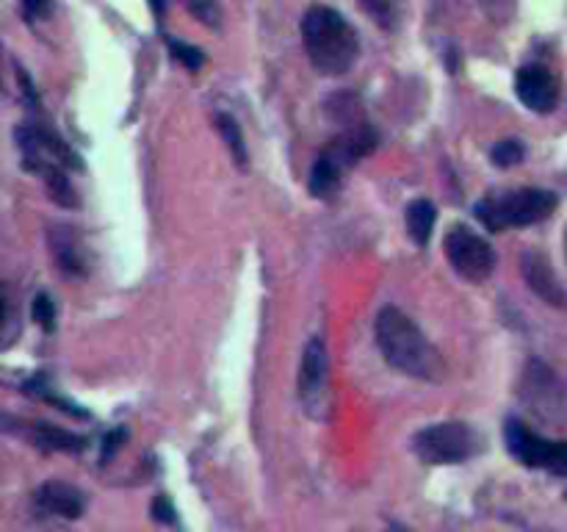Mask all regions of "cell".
Listing matches in <instances>:
<instances>
[{"label":"cell","mask_w":567,"mask_h":532,"mask_svg":"<svg viewBox=\"0 0 567 532\" xmlns=\"http://www.w3.org/2000/svg\"><path fill=\"white\" fill-rule=\"evenodd\" d=\"M192 12L197 14V18H202L208 25H217V9H213L211 3H208V0H199V3H197V0H194Z\"/></svg>","instance_id":"cell-23"},{"label":"cell","mask_w":567,"mask_h":532,"mask_svg":"<svg viewBox=\"0 0 567 532\" xmlns=\"http://www.w3.org/2000/svg\"><path fill=\"white\" fill-rule=\"evenodd\" d=\"M125 438H128V432L123 430V427H119V430H112L106 436V443H103V461H108V455H114V452L119 450V447H123V441Z\"/></svg>","instance_id":"cell-22"},{"label":"cell","mask_w":567,"mask_h":532,"mask_svg":"<svg viewBox=\"0 0 567 532\" xmlns=\"http://www.w3.org/2000/svg\"><path fill=\"white\" fill-rule=\"evenodd\" d=\"M152 519L164 521V524H172V521H175V508H172L170 499L159 497L155 502H152Z\"/></svg>","instance_id":"cell-21"},{"label":"cell","mask_w":567,"mask_h":532,"mask_svg":"<svg viewBox=\"0 0 567 532\" xmlns=\"http://www.w3.org/2000/svg\"><path fill=\"white\" fill-rule=\"evenodd\" d=\"M556 208V195L545 189H518L507 195H490L476 206V217L487 231L529 228L548 219Z\"/></svg>","instance_id":"cell-3"},{"label":"cell","mask_w":567,"mask_h":532,"mask_svg":"<svg viewBox=\"0 0 567 532\" xmlns=\"http://www.w3.org/2000/svg\"><path fill=\"white\" fill-rule=\"evenodd\" d=\"M504 441H507L509 455L518 458L523 466L545 469V472H548V463L551 458H554L556 441H548V438L537 436V432H532L518 419H507V425H504Z\"/></svg>","instance_id":"cell-6"},{"label":"cell","mask_w":567,"mask_h":532,"mask_svg":"<svg viewBox=\"0 0 567 532\" xmlns=\"http://www.w3.org/2000/svg\"><path fill=\"white\" fill-rule=\"evenodd\" d=\"M34 322L39 327H45L47 333L54 331L56 327V305H54V297L45 294V291H39V294L34 297Z\"/></svg>","instance_id":"cell-19"},{"label":"cell","mask_w":567,"mask_h":532,"mask_svg":"<svg viewBox=\"0 0 567 532\" xmlns=\"http://www.w3.org/2000/svg\"><path fill=\"white\" fill-rule=\"evenodd\" d=\"M324 374H327V349H324L322 338H311L302 355V367H299V394L304 403H311L319 389L324 385Z\"/></svg>","instance_id":"cell-10"},{"label":"cell","mask_w":567,"mask_h":532,"mask_svg":"<svg viewBox=\"0 0 567 532\" xmlns=\"http://www.w3.org/2000/svg\"><path fill=\"white\" fill-rule=\"evenodd\" d=\"M170 54L175 56L183 67H188L192 72L202 70V65H205L202 50L192 48V45H186V42H170Z\"/></svg>","instance_id":"cell-20"},{"label":"cell","mask_w":567,"mask_h":532,"mask_svg":"<svg viewBox=\"0 0 567 532\" xmlns=\"http://www.w3.org/2000/svg\"><path fill=\"white\" fill-rule=\"evenodd\" d=\"M413 450L429 466H449V463L471 461L482 450V441L474 427L465 421H443L416 432Z\"/></svg>","instance_id":"cell-4"},{"label":"cell","mask_w":567,"mask_h":532,"mask_svg":"<svg viewBox=\"0 0 567 532\" xmlns=\"http://www.w3.org/2000/svg\"><path fill=\"white\" fill-rule=\"evenodd\" d=\"M217 125H219V134H222V139L228 142L230 153H233L235 164L244 166L246 164V144H244V134H241V125L235 123L230 114H219Z\"/></svg>","instance_id":"cell-16"},{"label":"cell","mask_w":567,"mask_h":532,"mask_svg":"<svg viewBox=\"0 0 567 532\" xmlns=\"http://www.w3.org/2000/svg\"><path fill=\"white\" fill-rule=\"evenodd\" d=\"M487 3H504V7H507V3H512V0H485V7Z\"/></svg>","instance_id":"cell-24"},{"label":"cell","mask_w":567,"mask_h":532,"mask_svg":"<svg viewBox=\"0 0 567 532\" xmlns=\"http://www.w3.org/2000/svg\"><path fill=\"white\" fill-rule=\"evenodd\" d=\"M521 264H523V278H526V284L532 286V289L537 291L543 300L554 302V305H562V302H565V297H562L559 280L554 278L548 261H545L543 255L526 253V255H523Z\"/></svg>","instance_id":"cell-11"},{"label":"cell","mask_w":567,"mask_h":532,"mask_svg":"<svg viewBox=\"0 0 567 532\" xmlns=\"http://www.w3.org/2000/svg\"><path fill=\"white\" fill-rule=\"evenodd\" d=\"M514 92L526 108L537 114H548L556 106V83L551 72L540 65H526L518 70Z\"/></svg>","instance_id":"cell-7"},{"label":"cell","mask_w":567,"mask_h":532,"mask_svg":"<svg viewBox=\"0 0 567 532\" xmlns=\"http://www.w3.org/2000/svg\"><path fill=\"white\" fill-rule=\"evenodd\" d=\"M304 54L322 76H344L360 56V42L344 14L327 7H313L302 18Z\"/></svg>","instance_id":"cell-2"},{"label":"cell","mask_w":567,"mask_h":532,"mask_svg":"<svg viewBox=\"0 0 567 532\" xmlns=\"http://www.w3.org/2000/svg\"><path fill=\"white\" fill-rule=\"evenodd\" d=\"M377 142H380V139H377L374 128H369V125H355L351 130L340 134L338 139H333V142L322 150V155H327L329 161H335V164L346 172L349 166H355L357 161L363 159V155H369L371 150L377 148Z\"/></svg>","instance_id":"cell-8"},{"label":"cell","mask_w":567,"mask_h":532,"mask_svg":"<svg viewBox=\"0 0 567 532\" xmlns=\"http://www.w3.org/2000/svg\"><path fill=\"white\" fill-rule=\"evenodd\" d=\"M407 233L409 239L418 244V247H424V244L429 242V236H432L435 231V222H438V211H435V206L429 200H413L407 206Z\"/></svg>","instance_id":"cell-13"},{"label":"cell","mask_w":567,"mask_h":532,"mask_svg":"<svg viewBox=\"0 0 567 532\" xmlns=\"http://www.w3.org/2000/svg\"><path fill=\"white\" fill-rule=\"evenodd\" d=\"M34 508L59 519H78L83 513V494L70 483H42L34 494Z\"/></svg>","instance_id":"cell-9"},{"label":"cell","mask_w":567,"mask_h":532,"mask_svg":"<svg viewBox=\"0 0 567 532\" xmlns=\"http://www.w3.org/2000/svg\"><path fill=\"white\" fill-rule=\"evenodd\" d=\"M360 7H363V12L385 31L396 28V20H398L396 0H360Z\"/></svg>","instance_id":"cell-17"},{"label":"cell","mask_w":567,"mask_h":532,"mask_svg":"<svg viewBox=\"0 0 567 532\" xmlns=\"http://www.w3.org/2000/svg\"><path fill=\"white\" fill-rule=\"evenodd\" d=\"M34 441L39 443L42 450H59V452H81L83 450V438L59 430V427H47V425L34 427Z\"/></svg>","instance_id":"cell-15"},{"label":"cell","mask_w":567,"mask_h":532,"mask_svg":"<svg viewBox=\"0 0 567 532\" xmlns=\"http://www.w3.org/2000/svg\"><path fill=\"white\" fill-rule=\"evenodd\" d=\"M340 181H344V170H340L335 161H329L327 155H319L316 164L311 170V181H308V189L316 197H333L340 189Z\"/></svg>","instance_id":"cell-14"},{"label":"cell","mask_w":567,"mask_h":532,"mask_svg":"<svg viewBox=\"0 0 567 532\" xmlns=\"http://www.w3.org/2000/svg\"><path fill=\"white\" fill-rule=\"evenodd\" d=\"M445 255L454 273L471 284H482L496 269V250L468 225H454L445 233Z\"/></svg>","instance_id":"cell-5"},{"label":"cell","mask_w":567,"mask_h":532,"mask_svg":"<svg viewBox=\"0 0 567 532\" xmlns=\"http://www.w3.org/2000/svg\"><path fill=\"white\" fill-rule=\"evenodd\" d=\"M50 250H54L56 261H59L61 273L67 275L86 273L81 247H78V239L72 231H67V228H56V231H50Z\"/></svg>","instance_id":"cell-12"},{"label":"cell","mask_w":567,"mask_h":532,"mask_svg":"<svg viewBox=\"0 0 567 532\" xmlns=\"http://www.w3.org/2000/svg\"><path fill=\"white\" fill-rule=\"evenodd\" d=\"M377 344H380L385 361L398 372L418 380H440L443 374V361L438 349L429 344L421 327L409 320L398 308L385 305L377 316Z\"/></svg>","instance_id":"cell-1"},{"label":"cell","mask_w":567,"mask_h":532,"mask_svg":"<svg viewBox=\"0 0 567 532\" xmlns=\"http://www.w3.org/2000/svg\"><path fill=\"white\" fill-rule=\"evenodd\" d=\"M523 155H526V150H523L521 142H514V139H504V142L493 144V150H490L493 164L501 166V170L518 166L523 161Z\"/></svg>","instance_id":"cell-18"}]
</instances>
